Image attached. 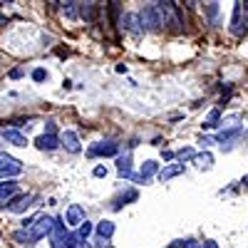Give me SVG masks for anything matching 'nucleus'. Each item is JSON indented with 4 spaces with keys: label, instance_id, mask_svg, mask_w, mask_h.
<instances>
[{
    "label": "nucleus",
    "instance_id": "nucleus-5",
    "mask_svg": "<svg viewBox=\"0 0 248 248\" xmlns=\"http://www.w3.org/2000/svg\"><path fill=\"white\" fill-rule=\"evenodd\" d=\"M67 231H65V223L62 218H55L52 223V233H50V241H52V248H67Z\"/></svg>",
    "mask_w": 248,
    "mask_h": 248
},
{
    "label": "nucleus",
    "instance_id": "nucleus-14",
    "mask_svg": "<svg viewBox=\"0 0 248 248\" xmlns=\"http://www.w3.org/2000/svg\"><path fill=\"white\" fill-rule=\"evenodd\" d=\"M60 141H62V147H65L67 152H72V154H77V152L82 149V147H79L77 134H75V132H70V129H67L65 134H62V139H60Z\"/></svg>",
    "mask_w": 248,
    "mask_h": 248
},
{
    "label": "nucleus",
    "instance_id": "nucleus-12",
    "mask_svg": "<svg viewBox=\"0 0 248 248\" xmlns=\"http://www.w3.org/2000/svg\"><path fill=\"white\" fill-rule=\"evenodd\" d=\"M65 218H67V223L70 226H82L87 218H85V209H82L79 203H72L70 209H67V214H65Z\"/></svg>",
    "mask_w": 248,
    "mask_h": 248
},
{
    "label": "nucleus",
    "instance_id": "nucleus-27",
    "mask_svg": "<svg viewBox=\"0 0 248 248\" xmlns=\"http://www.w3.org/2000/svg\"><path fill=\"white\" fill-rule=\"evenodd\" d=\"M194 156H196V154H194V149H181V152H179V159H181V161L194 159Z\"/></svg>",
    "mask_w": 248,
    "mask_h": 248
},
{
    "label": "nucleus",
    "instance_id": "nucleus-4",
    "mask_svg": "<svg viewBox=\"0 0 248 248\" xmlns=\"http://www.w3.org/2000/svg\"><path fill=\"white\" fill-rule=\"evenodd\" d=\"M139 17H141V28L149 30V32H159L164 28V17L156 10V5H147V8L139 13Z\"/></svg>",
    "mask_w": 248,
    "mask_h": 248
},
{
    "label": "nucleus",
    "instance_id": "nucleus-16",
    "mask_svg": "<svg viewBox=\"0 0 248 248\" xmlns=\"http://www.w3.org/2000/svg\"><path fill=\"white\" fill-rule=\"evenodd\" d=\"M79 15L85 23H94L97 17V3H79Z\"/></svg>",
    "mask_w": 248,
    "mask_h": 248
},
{
    "label": "nucleus",
    "instance_id": "nucleus-29",
    "mask_svg": "<svg viewBox=\"0 0 248 248\" xmlns=\"http://www.w3.org/2000/svg\"><path fill=\"white\" fill-rule=\"evenodd\" d=\"M94 176H97V179L107 176V169H105V167H97V169H94Z\"/></svg>",
    "mask_w": 248,
    "mask_h": 248
},
{
    "label": "nucleus",
    "instance_id": "nucleus-15",
    "mask_svg": "<svg viewBox=\"0 0 248 248\" xmlns=\"http://www.w3.org/2000/svg\"><path fill=\"white\" fill-rule=\"evenodd\" d=\"M179 174H184V164H169V167H164V169L159 171V179H161V181H169V179H174V176H179Z\"/></svg>",
    "mask_w": 248,
    "mask_h": 248
},
{
    "label": "nucleus",
    "instance_id": "nucleus-2",
    "mask_svg": "<svg viewBox=\"0 0 248 248\" xmlns=\"http://www.w3.org/2000/svg\"><path fill=\"white\" fill-rule=\"evenodd\" d=\"M156 5V10L161 13V17H164V25H169L174 32H179L181 28H184V23H181V15H179V5L176 3H154Z\"/></svg>",
    "mask_w": 248,
    "mask_h": 248
},
{
    "label": "nucleus",
    "instance_id": "nucleus-22",
    "mask_svg": "<svg viewBox=\"0 0 248 248\" xmlns=\"http://www.w3.org/2000/svg\"><path fill=\"white\" fill-rule=\"evenodd\" d=\"M238 134H241L238 127H236V129H226V132H218V134H216V141L223 144V141H229V139H233V137H238Z\"/></svg>",
    "mask_w": 248,
    "mask_h": 248
},
{
    "label": "nucleus",
    "instance_id": "nucleus-20",
    "mask_svg": "<svg viewBox=\"0 0 248 248\" xmlns=\"http://www.w3.org/2000/svg\"><path fill=\"white\" fill-rule=\"evenodd\" d=\"M62 5V13H65L70 20H77V8H79V3H60Z\"/></svg>",
    "mask_w": 248,
    "mask_h": 248
},
{
    "label": "nucleus",
    "instance_id": "nucleus-9",
    "mask_svg": "<svg viewBox=\"0 0 248 248\" xmlns=\"http://www.w3.org/2000/svg\"><path fill=\"white\" fill-rule=\"evenodd\" d=\"M243 15V3H233V20H231V32L236 37H241L246 32V20H241Z\"/></svg>",
    "mask_w": 248,
    "mask_h": 248
},
{
    "label": "nucleus",
    "instance_id": "nucleus-8",
    "mask_svg": "<svg viewBox=\"0 0 248 248\" xmlns=\"http://www.w3.org/2000/svg\"><path fill=\"white\" fill-rule=\"evenodd\" d=\"M0 137H3L8 144H13V147H28V137L23 134V132H17V129H13V127H3L0 129Z\"/></svg>",
    "mask_w": 248,
    "mask_h": 248
},
{
    "label": "nucleus",
    "instance_id": "nucleus-11",
    "mask_svg": "<svg viewBox=\"0 0 248 248\" xmlns=\"http://www.w3.org/2000/svg\"><path fill=\"white\" fill-rule=\"evenodd\" d=\"M60 144H62V141H60L57 137H52V134H40V137L35 139V147L43 149V152H55Z\"/></svg>",
    "mask_w": 248,
    "mask_h": 248
},
{
    "label": "nucleus",
    "instance_id": "nucleus-13",
    "mask_svg": "<svg viewBox=\"0 0 248 248\" xmlns=\"http://www.w3.org/2000/svg\"><path fill=\"white\" fill-rule=\"evenodd\" d=\"M139 23H141V17H139L137 13H127V15L122 17V28L127 30V32H132V35H139V32H141Z\"/></svg>",
    "mask_w": 248,
    "mask_h": 248
},
{
    "label": "nucleus",
    "instance_id": "nucleus-28",
    "mask_svg": "<svg viewBox=\"0 0 248 248\" xmlns=\"http://www.w3.org/2000/svg\"><path fill=\"white\" fill-rule=\"evenodd\" d=\"M206 10H209V17H216V13H218V3H209V5H206Z\"/></svg>",
    "mask_w": 248,
    "mask_h": 248
},
{
    "label": "nucleus",
    "instance_id": "nucleus-24",
    "mask_svg": "<svg viewBox=\"0 0 248 248\" xmlns=\"http://www.w3.org/2000/svg\"><path fill=\"white\" fill-rule=\"evenodd\" d=\"M169 248H199V243L194 238H184V241H174Z\"/></svg>",
    "mask_w": 248,
    "mask_h": 248
},
{
    "label": "nucleus",
    "instance_id": "nucleus-17",
    "mask_svg": "<svg viewBox=\"0 0 248 248\" xmlns=\"http://www.w3.org/2000/svg\"><path fill=\"white\" fill-rule=\"evenodd\" d=\"M112 233H114V223L112 221H99L97 223V236L105 241V238H112Z\"/></svg>",
    "mask_w": 248,
    "mask_h": 248
},
{
    "label": "nucleus",
    "instance_id": "nucleus-7",
    "mask_svg": "<svg viewBox=\"0 0 248 248\" xmlns=\"http://www.w3.org/2000/svg\"><path fill=\"white\" fill-rule=\"evenodd\" d=\"M17 191H20V186H17L15 179L13 181H0V206H8L15 196H20Z\"/></svg>",
    "mask_w": 248,
    "mask_h": 248
},
{
    "label": "nucleus",
    "instance_id": "nucleus-26",
    "mask_svg": "<svg viewBox=\"0 0 248 248\" xmlns=\"http://www.w3.org/2000/svg\"><path fill=\"white\" fill-rule=\"evenodd\" d=\"M32 79H35V82H45V79H47V72H45L43 67H37V70H32Z\"/></svg>",
    "mask_w": 248,
    "mask_h": 248
},
{
    "label": "nucleus",
    "instance_id": "nucleus-21",
    "mask_svg": "<svg viewBox=\"0 0 248 248\" xmlns=\"http://www.w3.org/2000/svg\"><path fill=\"white\" fill-rule=\"evenodd\" d=\"M124 201H137V191H134V189H129L127 194H124V196H119V199L112 203V209H122V203H124Z\"/></svg>",
    "mask_w": 248,
    "mask_h": 248
},
{
    "label": "nucleus",
    "instance_id": "nucleus-30",
    "mask_svg": "<svg viewBox=\"0 0 248 248\" xmlns=\"http://www.w3.org/2000/svg\"><path fill=\"white\" fill-rule=\"evenodd\" d=\"M201 248H218V243H216V241H206Z\"/></svg>",
    "mask_w": 248,
    "mask_h": 248
},
{
    "label": "nucleus",
    "instance_id": "nucleus-25",
    "mask_svg": "<svg viewBox=\"0 0 248 248\" xmlns=\"http://www.w3.org/2000/svg\"><path fill=\"white\" fill-rule=\"evenodd\" d=\"M77 233H79L82 238H87V236L92 233V223H90V221H85V223L79 226V231H77Z\"/></svg>",
    "mask_w": 248,
    "mask_h": 248
},
{
    "label": "nucleus",
    "instance_id": "nucleus-19",
    "mask_svg": "<svg viewBox=\"0 0 248 248\" xmlns=\"http://www.w3.org/2000/svg\"><path fill=\"white\" fill-rule=\"evenodd\" d=\"M152 174H156V161H144V167H141V171H139V179L147 181Z\"/></svg>",
    "mask_w": 248,
    "mask_h": 248
},
{
    "label": "nucleus",
    "instance_id": "nucleus-1",
    "mask_svg": "<svg viewBox=\"0 0 248 248\" xmlns=\"http://www.w3.org/2000/svg\"><path fill=\"white\" fill-rule=\"evenodd\" d=\"M52 223H55V218H50V216H45V214H40L30 229L15 231V233H13V241L20 243V246H32V243H37L40 238H45V236L52 233Z\"/></svg>",
    "mask_w": 248,
    "mask_h": 248
},
{
    "label": "nucleus",
    "instance_id": "nucleus-3",
    "mask_svg": "<svg viewBox=\"0 0 248 248\" xmlns=\"http://www.w3.org/2000/svg\"><path fill=\"white\" fill-rule=\"evenodd\" d=\"M23 161L20 159H15V156H10V154H0V179L3 181H13L15 176H20L23 174Z\"/></svg>",
    "mask_w": 248,
    "mask_h": 248
},
{
    "label": "nucleus",
    "instance_id": "nucleus-10",
    "mask_svg": "<svg viewBox=\"0 0 248 248\" xmlns=\"http://www.w3.org/2000/svg\"><path fill=\"white\" fill-rule=\"evenodd\" d=\"M119 147L112 141H102V144H94V147L90 149V156H117Z\"/></svg>",
    "mask_w": 248,
    "mask_h": 248
},
{
    "label": "nucleus",
    "instance_id": "nucleus-6",
    "mask_svg": "<svg viewBox=\"0 0 248 248\" xmlns=\"http://www.w3.org/2000/svg\"><path fill=\"white\" fill-rule=\"evenodd\" d=\"M32 201H37L35 194H23V196H15V199L5 206V209L13 211V214H23V211H28L30 206H32Z\"/></svg>",
    "mask_w": 248,
    "mask_h": 248
},
{
    "label": "nucleus",
    "instance_id": "nucleus-31",
    "mask_svg": "<svg viewBox=\"0 0 248 248\" xmlns=\"http://www.w3.org/2000/svg\"><path fill=\"white\" fill-rule=\"evenodd\" d=\"M20 75H23V70H20V67H15V70H13V72H10V77H13V79H17V77H20Z\"/></svg>",
    "mask_w": 248,
    "mask_h": 248
},
{
    "label": "nucleus",
    "instance_id": "nucleus-23",
    "mask_svg": "<svg viewBox=\"0 0 248 248\" xmlns=\"http://www.w3.org/2000/svg\"><path fill=\"white\" fill-rule=\"evenodd\" d=\"M194 161L199 164V167H211V164H214V156H211L209 152H203V154H196Z\"/></svg>",
    "mask_w": 248,
    "mask_h": 248
},
{
    "label": "nucleus",
    "instance_id": "nucleus-18",
    "mask_svg": "<svg viewBox=\"0 0 248 248\" xmlns=\"http://www.w3.org/2000/svg\"><path fill=\"white\" fill-rule=\"evenodd\" d=\"M117 169H119V174H122V176H127V179H129V169H132V156H129V154L119 156V159H117Z\"/></svg>",
    "mask_w": 248,
    "mask_h": 248
}]
</instances>
